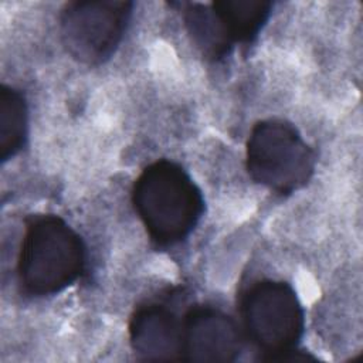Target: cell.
I'll return each instance as SVG.
<instances>
[{
	"instance_id": "1",
	"label": "cell",
	"mask_w": 363,
	"mask_h": 363,
	"mask_svg": "<svg viewBox=\"0 0 363 363\" xmlns=\"http://www.w3.org/2000/svg\"><path fill=\"white\" fill-rule=\"evenodd\" d=\"M132 203L150 240L159 247L184 241L204 211L201 190L177 163L157 160L133 183Z\"/></svg>"
},
{
	"instance_id": "5",
	"label": "cell",
	"mask_w": 363,
	"mask_h": 363,
	"mask_svg": "<svg viewBox=\"0 0 363 363\" xmlns=\"http://www.w3.org/2000/svg\"><path fill=\"white\" fill-rule=\"evenodd\" d=\"M132 1H69L60 14L61 40L78 62L99 65L121 44L132 16Z\"/></svg>"
},
{
	"instance_id": "6",
	"label": "cell",
	"mask_w": 363,
	"mask_h": 363,
	"mask_svg": "<svg viewBox=\"0 0 363 363\" xmlns=\"http://www.w3.org/2000/svg\"><path fill=\"white\" fill-rule=\"evenodd\" d=\"M235 322L214 306H193L184 313L182 359L193 362H234L241 352Z\"/></svg>"
},
{
	"instance_id": "10",
	"label": "cell",
	"mask_w": 363,
	"mask_h": 363,
	"mask_svg": "<svg viewBox=\"0 0 363 363\" xmlns=\"http://www.w3.org/2000/svg\"><path fill=\"white\" fill-rule=\"evenodd\" d=\"M28 111L24 95L9 85L0 88V159L7 162L26 145Z\"/></svg>"
},
{
	"instance_id": "8",
	"label": "cell",
	"mask_w": 363,
	"mask_h": 363,
	"mask_svg": "<svg viewBox=\"0 0 363 363\" xmlns=\"http://www.w3.org/2000/svg\"><path fill=\"white\" fill-rule=\"evenodd\" d=\"M182 6L186 28L201 54L214 61L227 57L235 44L211 3H184Z\"/></svg>"
},
{
	"instance_id": "9",
	"label": "cell",
	"mask_w": 363,
	"mask_h": 363,
	"mask_svg": "<svg viewBox=\"0 0 363 363\" xmlns=\"http://www.w3.org/2000/svg\"><path fill=\"white\" fill-rule=\"evenodd\" d=\"M211 7L234 44H251L267 24L274 4L265 0H218Z\"/></svg>"
},
{
	"instance_id": "3",
	"label": "cell",
	"mask_w": 363,
	"mask_h": 363,
	"mask_svg": "<svg viewBox=\"0 0 363 363\" xmlns=\"http://www.w3.org/2000/svg\"><path fill=\"white\" fill-rule=\"evenodd\" d=\"M241 316L262 360L294 362L315 359L295 350L305 329L303 308L294 288L284 281L255 282L242 296Z\"/></svg>"
},
{
	"instance_id": "7",
	"label": "cell",
	"mask_w": 363,
	"mask_h": 363,
	"mask_svg": "<svg viewBox=\"0 0 363 363\" xmlns=\"http://www.w3.org/2000/svg\"><path fill=\"white\" fill-rule=\"evenodd\" d=\"M184 316L164 302L139 306L129 322V342L143 360L182 359Z\"/></svg>"
},
{
	"instance_id": "4",
	"label": "cell",
	"mask_w": 363,
	"mask_h": 363,
	"mask_svg": "<svg viewBox=\"0 0 363 363\" xmlns=\"http://www.w3.org/2000/svg\"><path fill=\"white\" fill-rule=\"evenodd\" d=\"M315 163V152L292 123L274 118L252 126L245 167L254 182L275 193L291 194L308 184Z\"/></svg>"
},
{
	"instance_id": "2",
	"label": "cell",
	"mask_w": 363,
	"mask_h": 363,
	"mask_svg": "<svg viewBox=\"0 0 363 363\" xmlns=\"http://www.w3.org/2000/svg\"><path fill=\"white\" fill-rule=\"evenodd\" d=\"M84 267V242L61 217L37 214L27 220L17 265L26 294H58L78 279Z\"/></svg>"
}]
</instances>
